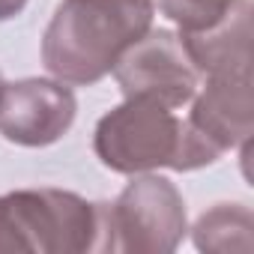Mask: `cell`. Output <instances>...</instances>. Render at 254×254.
<instances>
[{
	"mask_svg": "<svg viewBox=\"0 0 254 254\" xmlns=\"http://www.w3.org/2000/svg\"><path fill=\"white\" fill-rule=\"evenodd\" d=\"M78 102L69 84L57 78H24L3 87L0 135L18 147L57 144L75 123Z\"/></svg>",
	"mask_w": 254,
	"mask_h": 254,
	"instance_id": "8992f818",
	"label": "cell"
},
{
	"mask_svg": "<svg viewBox=\"0 0 254 254\" xmlns=\"http://www.w3.org/2000/svg\"><path fill=\"white\" fill-rule=\"evenodd\" d=\"M251 72L209 75L197 87L189 123L221 153L248 150L254 135V90Z\"/></svg>",
	"mask_w": 254,
	"mask_h": 254,
	"instance_id": "52a82bcc",
	"label": "cell"
},
{
	"mask_svg": "<svg viewBox=\"0 0 254 254\" xmlns=\"http://www.w3.org/2000/svg\"><path fill=\"white\" fill-rule=\"evenodd\" d=\"M236 0H159L162 15H168L180 33H200L218 24Z\"/></svg>",
	"mask_w": 254,
	"mask_h": 254,
	"instance_id": "30bf717a",
	"label": "cell"
},
{
	"mask_svg": "<svg viewBox=\"0 0 254 254\" xmlns=\"http://www.w3.org/2000/svg\"><path fill=\"white\" fill-rule=\"evenodd\" d=\"M99 162L114 174H150L159 168L197 171L215 165L221 150L209 144L189 120L150 99H126L111 108L93 132Z\"/></svg>",
	"mask_w": 254,
	"mask_h": 254,
	"instance_id": "7a4b0ae2",
	"label": "cell"
},
{
	"mask_svg": "<svg viewBox=\"0 0 254 254\" xmlns=\"http://www.w3.org/2000/svg\"><path fill=\"white\" fill-rule=\"evenodd\" d=\"M126 99H150L171 111L189 105L200 87V75L174 30H147L126 48L111 72Z\"/></svg>",
	"mask_w": 254,
	"mask_h": 254,
	"instance_id": "5b68a950",
	"label": "cell"
},
{
	"mask_svg": "<svg viewBox=\"0 0 254 254\" xmlns=\"http://www.w3.org/2000/svg\"><path fill=\"white\" fill-rule=\"evenodd\" d=\"M108 251L171 254L189 233L180 189L159 174H135L114 203H102Z\"/></svg>",
	"mask_w": 254,
	"mask_h": 254,
	"instance_id": "277c9868",
	"label": "cell"
},
{
	"mask_svg": "<svg viewBox=\"0 0 254 254\" xmlns=\"http://www.w3.org/2000/svg\"><path fill=\"white\" fill-rule=\"evenodd\" d=\"M191 239L206 254H248L254 248V215L245 203H218L194 221Z\"/></svg>",
	"mask_w": 254,
	"mask_h": 254,
	"instance_id": "9c48e42d",
	"label": "cell"
},
{
	"mask_svg": "<svg viewBox=\"0 0 254 254\" xmlns=\"http://www.w3.org/2000/svg\"><path fill=\"white\" fill-rule=\"evenodd\" d=\"M3 87H6V81H3V72H0V96H3Z\"/></svg>",
	"mask_w": 254,
	"mask_h": 254,
	"instance_id": "7c38bea8",
	"label": "cell"
},
{
	"mask_svg": "<svg viewBox=\"0 0 254 254\" xmlns=\"http://www.w3.org/2000/svg\"><path fill=\"white\" fill-rule=\"evenodd\" d=\"M108 251L102 203L63 189L0 194V254H90Z\"/></svg>",
	"mask_w": 254,
	"mask_h": 254,
	"instance_id": "3957f363",
	"label": "cell"
},
{
	"mask_svg": "<svg viewBox=\"0 0 254 254\" xmlns=\"http://www.w3.org/2000/svg\"><path fill=\"white\" fill-rule=\"evenodd\" d=\"M251 0H236L230 12L200 33H180L200 78L251 72Z\"/></svg>",
	"mask_w": 254,
	"mask_h": 254,
	"instance_id": "ba28073f",
	"label": "cell"
},
{
	"mask_svg": "<svg viewBox=\"0 0 254 254\" xmlns=\"http://www.w3.org/2000/svg\"><path fill=\"white\" fill-rule=\"evenodd\" d=\"M27 6V0H0V21H9L15 15H21Z\"/></svg>",
	"mask_w": 254,
	"mask_h": 254,
	"instance_id": "8fae6325",
	"label": "cell"
},
{
	"mask_svg": "<svg viewBox=\"0 0 254 254\" xmlns=\"http://www.w3.org/2000/svg\"><path fill=\"white\" fill-rule=\"evenodd\" d=\"M153 15L156 0H63L42 36V63L57 81L90 87L114 72Z\"/></svg>",
	"mask_w": 254,
	"mask_h": 254,
	"instance_id": "6da1fadb",
	"label": "cell"
}]
</instances>
